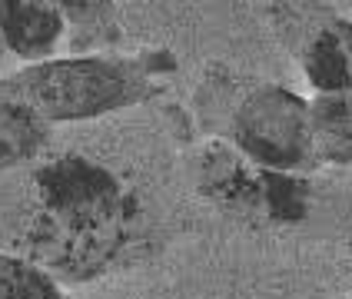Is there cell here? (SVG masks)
I'll return each instance as SVG.
<instances>
[{
    "label": "cell",
    "instance_id": "6da1fadb",
    "mask_svg": "<svg viewBox=\"0 0 352 299\" xmlns=\"http://www.w3.org/2000/svg\"><path fill=\"white\" fill-rule=\"evenodd\" d=\"M17 219V256L70 283L126 266L133 250L146 246L150 230L137 190L80 153L30 170Z\"/></svg>",
    "mask_w": 352,
    "mask_h": 299
},
{
    "label": "cell",
    "instance_id": "5b68a950",
    "mask_svg": "<svg viewBox=\"0 0 352 299\" xmlns=\"http://www.w3.org/2000/svg\"><path fill=\"white\" fill-rule=\"evenodd\" d=\"M63 34L60 3L0 0V37L23 60H43Z\"/></svg>",
    "mask_w": 352,
    "mask_h": 299
},
{
    "label": "cell",
    "instance_id": "277c9868",
    "mask_svg": "<svg viewBox=\"0 0 352 299\" xmlns=\"http://www.w3.org/2000/svg\"><path fill=\"white\" fill-rule=\"evenodd\" d=\"M279 37L296 54L302 77L319 93L352 90V20L326 7L270 3Z\"/></svg>",
    "mask_w": 352,
    "mask_h": 299
},
{
    "label": "cell",
    "instance_id": "7a4b0ae2",
    "mask_svg": "<svg viewBox=\"0 0 352 299\" xmlns=\"http://www.w3.org/2000/svg\"><path fill=\"white\" fill-rule=\"evenodd\" d=\"M196 110L206 133L226 140L259 170L296 173L319 163L309 133V103L279 83L213 67L196 90Z\"/></svg>",
    "mask_w": 352,
    "mask_h": 299
},
{
    "label": "cell",
    "instance_id": "8992f818",
    "mask_svg": "<svg viewBox=\"0 0 352 299\" xmlns=\"http://www.w3.org/2000/svg\"><path fill=\"white\" fill-rule=\"evenodd\" d=\"M309 133L319 163L352 166V90L319 93L309 103Z\"/></svg>",
    "mask_w": 352,
    "mask_h": 299
},
{
    "label": "cell",
    "instance_id": "3957f363",
    "mask_svg": "<svg viewBox=\"0 0 352 299\" xmlns=\"http://www.w3.org/2000/svg\"><path fill=\"white\" fill-rule=\"evenodd\" d=\"M173 63L150 57H63L30 63L7 80L0 93L20 100L30 113L47 120H94L120 107H133L153 93L157 74Z\"/></svg>",
    "mask_w": 352,
    "mask_h": 299
},
{
    "label": "cell",
    "instance_id": "ba28073f",
    "mask_svg": "<svg viewBox=\"0 0 352 299\" xmlns=\"http://www.w3.org/2000/svg\"><path fill=\"white\" fill-rule=\"evenodd\" d=\"M0 299H67L54 276L14 253H0Z\"/></svg>",
    "mask_w": 352,
    "mask_h": 299
},
{
    "label": "cell",
    "instance_id": "52a82bcc",
    "mask_svg": "<svg viewBox=\"0 0 352 299\" xmlns=\"http://www.w3.org/2000/svg\"><path fill=\"white\" fill-rule=\"evenodd\" d=\"M47 143V123L20 100L0 93V173L34 159Z\"/></svg>",
    "mask_w": 352,
    "mask_h": 299
}]
</instances>
